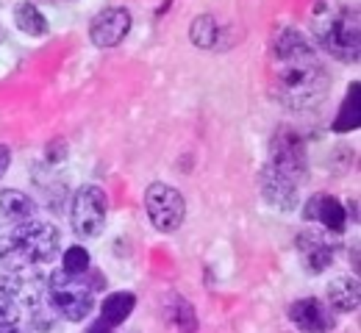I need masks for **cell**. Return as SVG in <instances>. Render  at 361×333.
<instances>
[{"mask_svg":"<svg viewBox=\"0 0 361 333\" xmlns=\"http://www.w3.org/2000/svg\"><path fill=\"white\" fill-rule=\"evenodd\" d=\"M11 244L17 247V253L31 264H50L56 256H59V247H61V234L53 222L45 220H31V222H23V225H14L8 231Z\"/></svg>","mask_w":361,"mask_h":333,"instance_id":"5","label":"cell"},{"mask_svg":"<svg viewBox=\"0 0 361 333\" xmlns=\"http://www.w3.org/2000/svg\"><path fill=\"white\" fill-rule=\"evenodd\" d=\"M136 308V294L134 291H111L103 297L100 306V322H106L109 328L123 325Z\"/></svg>","mask_w":361,"mask_h":333,"instance_id":"15","label":"cell"},{"mask_svg":"<svg viewBox=\"0 0 361 333\" xmlns=\"http://www.w3.org/2000/svg\"><path fill=\"white\" fill-rule=\"evenodd\" d=\"M314 37L319 48L328 56H334L336 61H359L361 53V23L359 8L356 6H339L331 8L325 6V11L319 8L314 20Z\"/></svg>","mask_w":361,"mask_h":333,"instance_id":"2","label":"cell"},{"mask_svg":"<svg viewBox=\"0 0 361 333\" xmlns=\"http://www.w3.org/2000/svg\"><path fill=\"white\" fill-rule=\"evenodd\" d=\"M0 333H20V325H0Z\"/></svg>","mask_w":361,"mask_h":333,"instance_id":"24","label":"cell"},{"mask_svg":"<svg viewBox=\"0 0 361 333\" xmlns=\"http://www.w3.org/2000/svg\"><path fill=\"white\" fill-rule=\"evenodd\" d=\"M361 284L356 275H339L325 286V306L334 314H353L359 308Z\"/></svg>","mask_w":361,"mask_h":333,"instance_id":"13","label":"cell"},{"mask_svg":"<svg viewBox=\"0 0 361 333\" xmlns=\"http://www.w3.org/2000/svg\"><path fill=\"white\" fill-rule=\"evenodd\" d=\"M8 167H11V147L0 144V178L8 172Z\"/></svg>","mask_w":361,"mask_h":333,"instance_id":"22","label":"cell"},{"mask_svg":"<svg viewBox=\"0 0 361 333\" xmlns=\"http://www.w3.org/2000/svg\"><path fill=\"white\" fill-rule=\"evenodd\" d=\"M145 211H147V220L153 222L156 231L173 234V231H178L183 217H186V203L176 187L153 181L145 189Z\"/></svg>","mask_w":361,"mask_h":333,"instance_id":"7","label":"cell"},{"mask_svg":"<svg viewBox=\"0 0 361 333\" xmlns=\"http://www.w3.org/2000/svg\"><path fill=\"white\" fill-rule=\"evenodd\" d=\"M131 34V11L126 6H106L90 23V39L94 48H117Z\"/></svg>","mask_w":361,"mask_h":333,"instance_id":"8","label":"cell"},{"mask_svg":"<svg viewBox=\"0 0 361 333\" xmlns=\"http://www.w3.org/2000/svg\"><path fill=\"white\" fill-rule=\"evenodd\" d=\"M303 220L319 222L331 237H336L348 225V211L334 194H314L303 203Z\"/></svg>","mask_w":361,"mask_h":333,"instance_id":"11","label":"cell"},{"mask_svg":"<svg viewBox=\"0 0 361 333\" xmlns=\"http://www.w3.org/2000/svg\"><path fill=\"white\" fill-rule=\"evenodd\" d=\"M109 217V197L106 191L94 184H84L81 189H75L73 203H70V225L75 231V237L94 239L103 234Z\"/></svg>","mask_w":361,"mask_h":333,"instance_id":"6","label":"cell"},{"mask_svg":"<svg viewBox=\"0 0 361 333\" xmlns=\"http://www.w3.org/2000/svg\"><path fill=\"white\" fill-rule=\"evenodd\" d=\"M259 189H262V197L281 214H289V211H295L300 206L298 187L289 178H283L281 172H275L270 164H264L259 170Z\"/></svg>","mask_w":361,"mask_h":333,"instance_id":"10","label":"cell"},{"mask_svg":"<svg viewBox=\"0 0 361 333\" xmlns=\"http://www.w3.org/2000/svg\"><path fill=\"white\" fill-rule=\"evenodd\" d=\"M189 39H192V45H197V48L203 50L217 48V42H220V23H217V17L214 14L195 17L192 25H189Z\"/></svg>","mask_w":361,"mask_h":333,"instance_id":"19","label":"cell"},{"mask_svg":"<svg viewBox=\"0 0 361 333\" xmlns=\"http://www.w3.org/2000/svg\"><path fill=\"white\" fill-rule=\"evenodd\" d=\"M92 267V258H90V250L81 247V244H73L64 250L61 256V272L70 275V278H84L90 272Z\"/></svg>","mask_w":361,"mask_h":333,"instance_id":"20","label":"cell"},{"mask_svg":"<svg viewBox=\"0 0 361 333\" xmlns=\"http://www.w3.org/2000/svg\"><path fill=\"white\" fill-rule=\"evenodd\" d=\"M14 25L28 37H47V31H50L45 14L34 3H17L14 6Z\"/></svg>","mask_w":361,"mask_h":333,"instance_id":"17","label":"cell"},{"mask_svg":"<svg viewBox=\"0 0 361 333\" xmlns=\"http://www.w3.org/2000/svg\"><path fill=\"white\" fill-rule=\"evenodd\" d=\"M111 331H114V328H109V325H106V322H100V320L87 328V333H111Z\"/></svg>","mask_w":361,"mask_h":333,"instance_id":"23","label":"cell"},{"mask_svg":"<svg viewBox=\"0 0 361 333\" xmlns=\"http://www.w3.org/2000/svg\"><path fill=\"white\" fill-rule=\"evenodd\" d=\"M359 81H353L348 87V95L342 100L339 111H336V120H334V131L336 134H348V131H356L361 122V100H359Z\"/></svg>","mask_w":361,"mask_h":333,"instance_id":"16","label":"cell"},{"mask_svg":"<svg viewBox=\"0 0 361 333\" xmlns=\"http://www.w3.org/2000/svg\"><path fill=\"white\" fill-rule=\"evenodd\" d=\"M289 320L303 333H331L336 328V314L317 297H300L289 306Z\"/></svg>","mask_w":361,"mask_h":333,"instance_id":"9","label":"cell"},{"mask_svg":"<svg viewBox=\"0 0 361 333\" xmlns=\"http://www.w3.org/2000/svg\"><path fill=\"white\" fill-rule=\"evenodd\" d=\"M298 247H300V253H303V267H306L312 275L325 272V270L334 264L336 244H334L331 234H319V231H300V237H298Z\"/></svg>","mask_w":361,"mask_h":333,"instance_id":"12","label":"cell"},{"mask_svg":"<svg viewBox=\"0 0 361 333\" xmlns=\"http://www.w3.org/2000/svg\"><path fill=\"white\" fill-rule=\"evenodd\" d=\"M270 164L275 172L289 178L295 187H300L309 178V153H306V139L289 128L281 125L270 139Z\"/></svg>","mask_w":361,"mask_h":333,"instance_id":"4","label":"cell"},{"mask_svg":"<svg viewBox=\"0 0 361 333\" xmlns=\"http://www.w3.org/2000/svg\"><path fill=\"white\" fill-rule=\"evenodd\" d=\"M0 214L14 225L31 222L37 220V200L20 189H0Z\"/></svg>","mask_w":361,"mask_h":333,"instance_id":"14","label":"cell"},{"mask_svg":"<svg viewBox=\"0 0 361 333\" xmlns=\"http://www.w3.org/2000/svg\"><path fill=\"white\" fill-rule=\"evenodd\" d=\"M331 87V75L312 42L298 28H278L270 45V95L289 111L317 108Z\"/></svg>","mask_w":361,"mask_h":333,"instance_id":"1","label":"cell"},{"mask_svg":"<svg viewBox=\"0 0 361 333\" xmlns=\"http://www.w3.org/2000/svg\"><path fill=\"white\" fill-rule=\"evenodd\" d=\"M0 325H20V303L0 289Z\"/></svg>","mask_w":361,"mask_h":333,"instance_id":"21","label":"cell"},{"mask_svg":"<svg viewBox=\"0 0 361 333\" xmlns=\"http://www.w3.org/2000/svg\"><path fill=\"white\" fill-rule=\"evenodd\" d=\"M47 300L50 308L70 320V322H84L94 308V291L84 278H70L61 270H56L47 278Z\"/></svg>","mask_w":361,"mask_h":333,"instance_id":"3","label":"cell"},{"mask_svg":"<svg viewBox=\"0 0 361 333\" xmlns=\"http://www.w3.org/2000/svg\"><path fill=\"white\" fill-rule=\"evenodd\" d=\"M164 311H167V320H170L180 333L197 331V314H195L192 303L183 300L180 294H167V300H164Z\"/></svg>","mask_w":361,"mask_h":333,"instance_id":"18","label":"cell"}]
</instances>
